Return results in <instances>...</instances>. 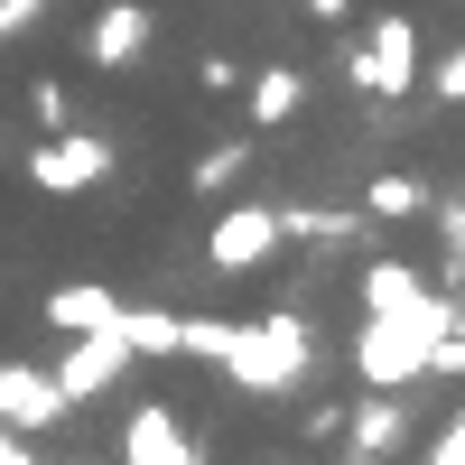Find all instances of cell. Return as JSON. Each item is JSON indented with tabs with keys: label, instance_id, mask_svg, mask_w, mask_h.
<instances>
[{
	"label": "cell",
	"instance_id": "cell-5",
	"mask_svg": "<svg viewBox=\"0 0 465 465\" xmlns=\"http://www.w3.org/2000/svg\"><path fill=\"white\" fill-rule=\"evenodd\" d=\"M270 252H280V205H223V223L205 232L214 270H261Z\"/></svg>",
	"mask_w": 465,
	"mask_h": 465
},
{
	"label": "cell",
	"instance_id": "cell-3",
	"mask_svg": "<svg viewBox=\"0 0 465 465\" xmlns=\"http://www.w3.org/2000/svg\"><path fill=\"white\" fill-rule=\"evenodd\" d=\"M131 363H140V354L122 344V326H84V335H65V363H56L47 381L65 391V410H84V401H103Z\"/></svg>",
	"mask_w": 465,
	"mask_h": 465
},
{
	"label": "cell",
	"instance_id": "cell-19",
	"mask_svg": "<svg viewBox=\"0 0 465 465\" xmlns=\"http://www.w3.org/2000/svg\"><path fill=\"white\" fill-rule=\"evenodd\" d=\"M196 84H205V94H232V84H242V65H232V56H205V65H196Z\"/></svg>",
	"mask_w": 465,
	"mask_h": 465
},
{
	"label": "cell",
	"instance_id": "cell-15",
	"mask_svg": "<svg viewBox=\"0 0 465 465\" xmlns=\"http://www.w3.org/2000/svg\"><path fill=\"white\" fill-rule=\"evenodd\" d=\"M112 326H122L131 354H177V317H168V307H122Z\"/></svg>",
	"mask_w": 465,
	"mask_h": 465
},
{
	"label": "cell",
	"instance_id": "cell-21",
	"mask_svg": "<svg viewBox=\"0 0 465 465\" xmlns=\"http://www.w3.org/2000/svg\"><path fill=\"white\" fill-rule=\"evenodd\" d=\"M344 10H354V0H307V19H317V28H344Z\"/></svg>",
	"mask_w": 465,
	"mask_h": 465
},
{
	"label": "cell",
	"instance_id": "cell-22",
	"mask_svg": "<svg viewBox=\"0 0 465 465\" xmlns=\"http://www.w3.org/2000/svg\"><path fill=\"white\" fill-rule=\"evenodd\" d=\"M438 232H447V261H465V214H456V223H438Z\"/></svg>",
	"mask_w": 465,
	"mask_h": 465
},
{
	"label": "cell",
	"instance_id": "cell-14",
	"mask_svg": "<svg viewBox=\"0 0 465 465\" xmlns=\"http://www.w3.org/2000/svg\"><path fill=\"white\" fill-rule=\"evenodd\" d=\"M363 214L372 223H410V214H429V186H419V177H372L363 186Z\"/></svg>",
	"mask_w": 465,
	"mask_h": 465
},
{
	"label": "cell",
	"instance_id": "cell-6",
	"mask_svg": "<svg viewBox=\"0 0 465 465\" xmlns=\"http://www.w3.org/2000/svg\"><path fill=\"white\" fill-rule=\"evenodd\" d=\"M149 37H159L149 0H103V19H94V37H84V56H94L103 74H122V65H140V56H149Z\"/></svg>",
	"mask_w": 465,
	"mask_h": 465
},
{
	"label": "cell",
	"instance_id": "cell-18",
	"mask_svg": "<svg viewBox=\"0 0 465 465\" xmlns=\"http://www.w3.org/2000/svg\"><path fill=\"white\" fill-rule=\"evenodd\" d=\"M28 122H37V131H65V84H37V94H28Z\"/></svg>",
	"mask_w": 465,
	"mask_h": 465
},
{
	"label": "cell",
	"instance_id": "cell-7",
	"mask_svg": "<svg viewBox=\"0 0 465 465\" xmlns=\"http://www.w3.org/2000/svg\"><path fill=\"white\" fill-rule=\"evenodd\" d=\"M65 419V391L37 363H0V429H19V438H37V429H56Z\"/></svg>",
	"mask_w": 465,
	"mask_h": 465
},
{
	"label": "cell",
	"instance_id": "cell-12",
	"mask_svg": "<svg viewBox=\"0 0 465 465\" xmlns=\"http://www.w3.org/2000/svg\"><path fill=\"white\" fill-rule=\"evenodd\" d=\"M372 214H335V205H280V242H363Z\"/></svg>",
	"mask_w": 465,
	"mask_h": 465
},
{
	"label": "cell",
	"instance_id": "cell-16",
	"mask_svg": "<svg viewBox=\"0 0 465 465\" xmlns=\"http://www.w3.org/2000/svg\"><path fill=\"white\" fill-rule=\"evenodd\" d=\"M242 168H252V140H223V149H205V159H196V196H223V186L242 177Z\"/></svg>",
	"mask_w": 465,
	"mask_h": 465
},
{
	"label": "cell",
	"instance_id": "cell-10",
	"mask_svg": "<svg viewBox=\"0 0 465 465\" xmlns=\"http://www.w3.org/2000/svg\"><path fill=\"white\" fill-rule=\"evenodd\" d=\"M242 94H252V122H261V131H280V122H298L307 74H298V65H261V74H242Z\"/></svg>",
	"mask_w": 465,
	"mask_h": 465
},
{
	"label": "cell",
	"instance_id": "cell-4",
	"mask_svg": "<svg viewBox=\"0 0 465 465\" xmlns=\"http://www.w3.org/2000/svg\"><path fill=\"white\" fill-rule=\"evenodd\" d=\"M28 177L47 186V196H84V186L112 177V140H94V131H47V149H28Z\"/></svg>",
	"mask_w": 465,
	"mask_h": 465
},
{
	"label": "cell",
	"instance_id": "cell-20",
	"mask_svg": "<svg viewBox=\"0 0 465 465\" xmlns=\"http://www.w3.org/2000/svg\"><path fill=\"white\" fill-rule=\"evenodd\" d=\"M0 465H37V447H28L19 429H0Z\"/></svg>",
	"mask_w": 465,
	"mask_h": 465
},
{
	"label": "cell",
	"instance_id": "cell-13",
	"mask_svg": "<svg viewBox=\"0 0 465 465\" xmlns=\"http://www.w3.org/2000/svg\"><path fill=\"white\" fill-rule=\"evenodd\" d=\"M419 289H429V280H419L410 261H363V317H381V307H410Z\"/></svg>",
	"mask_w": 465,
	"mask_h": 465
},
{
	"label": "cell",
	"instance_id": "cell-17",
	"mask_svg": "<svg viewBox=\"0 0 465 465\" xmlns=\"http://www.w3.org/2000/svg\"><path fill=\"white\" fill-rule=\"evenodd\" d=\"M37 19H47V0H0V47H10V37H28Z\"/></svg>",
	"mask_w": 465,
	"mask_h": 465
},
{
	"label": "cell",
	"instance_id": "cell-2",
	"mask_svg": "<svg viewBox=\"0 0 465 465\" xmlns=\"http://www.w3.org/2000/svg\"><path fill=\"white\" fill-rule=\"evenodd\" d=\"M344 74H354L372 103H401V94L419 84V28H410L401 10H381L363 47H344Z\"/></svg>",
	"mask_w": 465,
	"mask_h": 465
},
{
	"label": "cell",
	"instance_id": "cell-8",
	"mask_svg": "<svg viewBox=\"0 0 465 465\" xmlns=\"http://www.w3.org/2000/svg\"><path fill=\"white\" fill-rule=\"evenodd\" d=\"M122 465H196V447H186V429H177V410L140 401V410L122 419Z\"/></svg>",
	"mask_w": 465,
	"mask_h": 465
},
{
	"label": "cell",
	"instance_id": "cell-11",
	"mask_svg": "<svg viewBox=\"0 0 465 465\" xmlns=\"http://www.w3.org/2000/svg\"><path fill=\"white\" fill-rule=\"evenodd\" d=\"M112 317H122V298H112V289H94V280L47 289V326H56V335H84V326H112Z\"/></svg>",
	"mask_w": 465,
	"mask_h": 465
},
{
	"label": "cell",
	"instance_id": "cell-1",
	"mask_svg": "<svg viewBox=\"0 0 465 465\" xmlns=\"http://www.w3.org/2000/svg\"><path fill=\"white\" fill-rule=\"evenodd\" d=\"M223 381L232 391H252V401H280V391H298L307 372H317V344H307V326L289 317V307H270L261 326H232L223 335Z\"/></svg>",
	"mask_w": 465,
	"mask_h": 465
},
{
	"label": "cell",
	"instance_id": "cell-9",
	"mask_svg": "<svg viewBox=\"0 0 465 465\" xmlns=\"http://www.w3.org/2000/svg\"><path fill=\"white\" fill-rule=\"evenodd\" d=\"M344 429H354V465H381V456L410 438V410H401L391 391H363V410L344 419Z\"/></svg>",
	"mask_w": 465,
	"mask_h": 465
}]
</instances>
